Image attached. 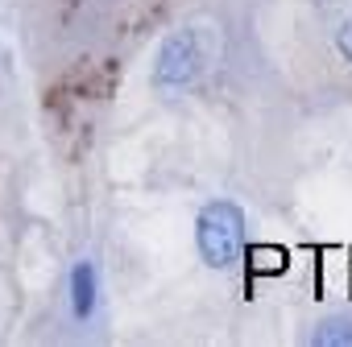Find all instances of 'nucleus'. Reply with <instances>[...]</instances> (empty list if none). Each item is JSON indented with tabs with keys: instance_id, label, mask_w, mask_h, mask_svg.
I'll return each mask as SVG.
<instances>
[{
	"instance_id": "1",
	"label": "nucleus",
	"mask_w": 352,
	"mask_h": 347,
	"mask_svg": "<svg viewBox=\"0 0 352 347\" xmlns=\"http://www.w3.org/2000/svg\"><path fill=\"white\" fill-rule=\"evenodd\" d=\"M195 248H199L204 265H212V269L236 265L245 256V211L228 199L208 203L195 219Z\"/></svg>"
},
{
	"instance_id": "2",
	"label": "nucleus",
	"mask_w": 352,
	"mask_h": 347,
	"mask_svg": "<svg viewBox=\"0 0 352 347\" xmlns=\"http://www.w3.org/2000/svg\"><path fill=\"white\" fill-rule=\"evenodd\" d=\"M204 71V42L195 29H179L170 34L153 58V87L157 91H183L199 79Z\"/></svg>"
},
{
	"instance_id": "3",
	"label": "nucleus",
	"mask_w": 352,
	"mask_h": 347,
	"mask_svg": "<svg viewBox=\"0 0 352 347\" xmlns=\"http://www.w3.org/2000/svg\"><path fill=\"white\" fill-rule=\"evenodd\" d=\"M96 302H100V273L91 261H79L71 269V314L79 322H87L96 314Z\"/></svg>"
},
{
	"instance_id": "4",
	"label": "nucleus",
	"mask_w": 352,
	"mask_h": 347,
	"mask_svg": "<svg viewBox=\"0 0 352 347\" xmlns=\"http://www.w3.org/2000/svg\"><path fill=\"white\" fill-rule=\"evenodd\" d=\"M307 343H315V347H352V318H327V322H319L307 335Z\"/></svg>"
},
{
	"instance_id": "5",
	"label": "nucleus",
	"mask_w": 352,
	"mask_h": 347,
	"mask_svg": "<svg viewBox=\"0 0 352 347\" xmlns=\"http://www.w3.org/2000/svg\"><path fill=\"white\" fill-rule=\"evenodd\" d=\"M249 269L253 273H282L286 269V252L282 248H249Z\"/></svg>"
},
{
	"instance_id": "6",
	"label": "nucleus",
	"mask_w": 352,
	"mask_h": 347,
	"mask_svg": "<svg viewBox=\"0 0 352 347\" xmlns=\"http://www.w3.org/2000/svg\"><path fill=\"white\" fill-rule=\"evenodd\" d=\"M336 50H340V58H344V62H352V17L336 29Z\"/></svg>"
}]
</instances>
